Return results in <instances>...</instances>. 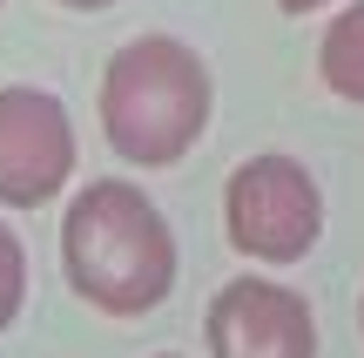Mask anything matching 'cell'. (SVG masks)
<instances>
[{
	"instance_id": "cell-5",
	"label": "cell",
	"mask_w": 364,
	"mask_h": 358,
	"mask_svg": "<svg viewBox=\"0 0 364 358\" xmlns=\"http://www.w3.org/2000/svg\"><path fill=\"white\" fill-rule=\"evenodd\" d=\"M209 358H317V318L277 278H230L209 298Z\"/></svg>"
},
{
	"instance_id": "cell-8",
	"label": "cell",
	"mask_w": 364,
	"mask_h": 358,
	"mask_svg": "<svg viewBox=\"0 0 364 358\" xmlns=\"http://www.w3.org/2000/svg\"><path fill=\"white\" fill-rule=\"evenodd\" d=\"M284 14H311V7H331V0H277Z\"/></svg>"
},
{
	"instance_id": "cell-4",
	"label": "cell",
	"mask_w": 364,
	"mask_h": 358,
	"mask_svg": "<svg viewBox=\"0 0 364 358\" xmlns=\"http://www.w3.org/2000/svg\"><path fill=\"white\" fill-rule=\"evenodd\" d=\"M75 176V122L61 95L7 81L0 88V203L7 210H41Z\"/></svg>"
},
{
	"instance_id": "cell-9",
	"label": "cell",
	"mask_w": 364,
	"mask_h": 358,
	"mask_svg": "<svg viewBox=\"0 0 364 358\" xmlns=\"http://www.w3.org/2000/svg\"><path fill=\"white\" fill-rule=\"evenodd\" d=\"M61 7H81V14H102V7H115V0H61Z\"/></svg>"
},
{
	"instance_id": "cell-11",
	"label": "cell",
	"mask_w": 364,
	"mask_h": 358,
	"mask_svg": "<svg viewBox=\"0 0 364 358\" xmlns=\"http://www.w3.org/2000/svg\"><path fill=\"white\" fill-rule=\"evenodd\" d=\"M162 358H176V352H162Z\"/></svg>"
},
{
	"instance_id": "cell-1",
	"label": "cell",
	"mask_w": 364,
	"mask_h": 358,
	"mask_svg": "<svg viewBox=\"0 0 364 358\" xmlns=\"http://www.w3.org/2000/svg\"><path fill=\"white\" fill-rule=\"evenodd\" d=\"M61 270L88 311L142 318L176 291V230L122 176H95L61 216Z\"/></svg>"
},
{
	"instance_id": "cell-10",
	"label": "cell",
	"mask_w": 364,
	"mask_h": 358,
	"mask_svg": "<svg viewBox=\"0 0 364 358\" xmlns=\"http://www.w3.org/2000/svg\"><path fill=\"white\" fill-rule=\"evenodd\" d=\"M358 318H364V298H358Z\"/></svg>"
},
{
	"instance_id": "cell-3",
	"label": "cell",
	"mask_w": 364,
	"mask_h": 358,
	"mask_svg": "<svg viewBox=\"0 0 364 358\" xmlns=\"http://www.w3.org/2000/svg\"><path fill=\"white\" fill-rule=\"evenodd\" d=\"M223 230L257 264H297V257H311L317 230H324L317 176L297 156H284V149L236 162L230 183H223Z\"/></svg>"
},
{
	"instance_id": "cell-7",
	"label": "cell",
	"mask_w": 364,
	"mask_h": 358,
	"mask_svg": "<svg viewBox=\"0 0 364 358\" xmlns=\"http://www.w3.org/2000/svg\"><path fill=\"white\" fill-rule=\"evenodd\" d=\"M21 305H27V251H21V237L0 223V332L21 318Z\"/></svg>"
},
{
	"instance_id": "cell-6",
	"label": "cell",
	"mask_w": 364,
	"mask_h": 358,
	"mask_svg": "<svg viewBox=\"0 0 364 358\" xmlns=\"http://www.w3.org/2000/svg\"><path fill=\"white\" fill-rule=\"evenodd\" d=\"M317 75H324L331 95L364 102V0H351V7L324 27V41H317Z\"/></svg>"
},
{
	"instance_id": "cell-2",
	"label": "cell",
	"mask_w": 364,
	"mask_h": 358,
	"mask_svg": "<svg viewBox=\"0 0 364 358\" xmlns=\"http://www.w3.org/2000/svg\"><path fill=\"white\" fill-rule=\"evenodd\" d=\"M209 108H216L209 68L176 34H135L102 68V135L122 162L169 169L209 129Z\"/></svg>"
}]
</instances>
